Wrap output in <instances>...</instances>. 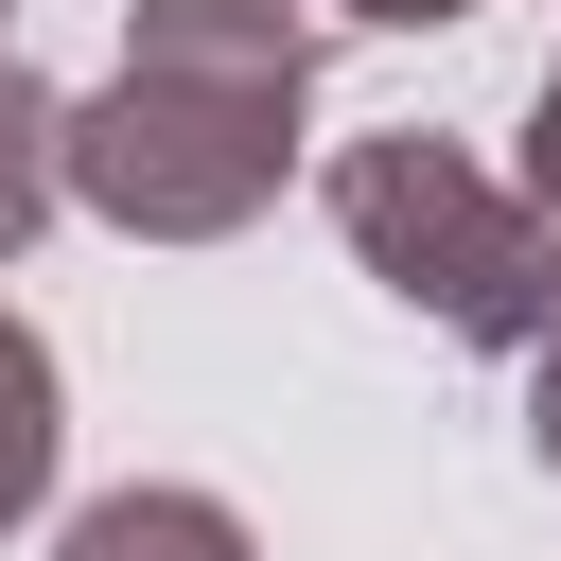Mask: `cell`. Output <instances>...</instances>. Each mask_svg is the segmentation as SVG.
Masks as SVG:
<instances>
[{
  "instance_id": "cell-9",
  "label": "cell",
  "mask_w": 561,
  "mask_h": 561,
  "mask_svg": "<svg viewBox=\"0 0 561 561\" xmlns=\"http://www.w3.org/2000/svg\"><path fill=\"white\" fill-rule=\"evenodd\" d=\"M0 35H18V0H0Z\"/></svg>"
},
{
  "instance_id": "cell-6",
  "label": "cell",
  "mask_w": 561,
  "mask_h": 561,
  "mask_svg": "<svg viewBox=\"0 0 561 561\" xmlns=\"http://www.w3.org/2000/svg\"><path fill=\"white\" fill-rule=\"evenodd\" d=\"M526 456H543V473H561V316H543V333H526Z\"/></svg>"
},
{
  "instance_id": "cell-8",
  "label": "cell",
  "mask_w": 561,
  "mask_h": 561,
  "mask_svg": "<svg viewBox=\"0 0 561 561\" xmlns=\"http://www.w3.org/2000/svg\"><path fill=\"white\" fill-rule=\"evenodd\" d=\"M351 18H386V35H438V18H473V0H351Z\"/></svg>"
},
{
  "instance_id": "cell-1",
  "label": "cell",
  "mask_w": 561,
  "mask_h": 561,
  "mask_svg": "<svg viewBox=\"0 0 561 561\" xmlns=\"http://www.w3.org/2000/svg\"><path fill=\"white\" fill-rule=\"evenodd\" d=\"M316 123V18L298 0H123V70L70 105V210L123 245H228L280 210Z\"/></svg>"
},
{
  "instance_id": "cell-7",
  "label": "cell",
  "mask_w": 561,
  "mask_h": 561,
  "mask_svg": "<svg viewBox=\"0 0 561 561\" xmlns=\"http://www.w3.org/2000/svg\"><path fill=\"white\" fill-rule=\"evenodd\" d=\"M526 210H543V228H561V70H543V88H526Z\"/></svg>"
},
{
  "instance_id": "cell-3",
  "label": "cell",
  "mask_w": 561,
  "mask_h": 561,
  "mask_svg": "<svg viewBox=\"0 0 561 561\" xmlns=\"http://www.w3.org/2000/svg\"><path fill=\"white\" fill-rule=\"evenodd\" d=\"M53 561H263V543H245V508H228V491H175V473H140V491H88Z\"/></svg>"
},
{
  "instance_id": "cell-4",
  "label": "cell",
  "mask_w": 561,
  "mask_h": 561,
  "mask_svg": "<svg viewBox=\"0 0 561 561\" xmlns=\"http://www.w3.org/2000/svg\"><path fill=\"white\" fill-rule=\"evenodd\" d=\"M53 456H70V386H53V333L0 298V543L53 508Z\"/></svg>"
},
{
  "instance_id": "cell-5",
  "label": "cell",
  "mask_w": 561,
  "mask_h": 561,
  "mask_svg": "<svg viewBox=\"0 0 561 561\" xmlns=\"http://www.w3.org/2000/svg\"><path fill=\"white\" fill-rule=\"evenodd\" d=\"M53 210H70V88L18 70V35H0V263H18Z\"/></svg>"
},
{
  "instance_id": "cell-2",
  "label": "cell",
  "mask_w": 561,
  "mask_h": 561,
  "mask_svg": "<svg viewBox=\"0 0 561 561\" xmlns=\"http://www.w3.org/2000/svg\"><path fill=\"white\" fill-rule=\"evenodd\" d=\"M333 245H351L403 316H438L456 351H526V333L561 316V228L526 210V175H491V158L438 140V123L333 140Z\"/></svg>"
}]
</instances>
